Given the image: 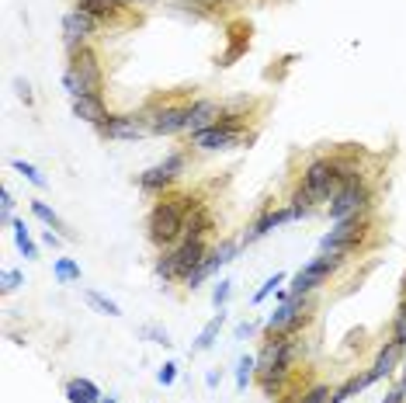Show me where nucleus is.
Returning <instances> with one entry per match:
<instances>
[{
  "instance_id": "8",
  "label": "nucleus",
  "mask_w": 406,
  "mask_h": 403,
  "mask_svg": "<svg viewBox=\"0 0 406 403\" xmlns=\"http://www.w3.org/2000/svg\"><path fill=\"white\" fill-rule=\"evenodd\" d=\"M347 258H337V254H323L320 251V258H313L302 271H295L292 275V285H288V296H313L316 289H323L326 282H330V275H337L340 271V265H344Z\"/></svg>"
},
{
  "instance_id": "21",
  "label": "nucleus",
  "mask_w": 406,
  "mask_h": 403,
  "mask_svg": "<svg viewBox=\"0 0 406 403\" xmlns=\"http://www.w3.org/2000/svg\"><path fill=\"white\" fill-rule=\"evenodd\" d=\"M209 233H212V213L194 202V206L187 209V230H184V237H191V240H205Z\"/></svg>"
},
{
  "instance_id": "42",
  "label": "nucleus",
  "mask_w": 406,
  "mask_h": 403,
  "mask_svg": "<svg viewBox=\"0 0 406 403\" xmlns=\"http://www.w3.org/2000/svg\"><path fill=\"white\" fill-rule=\"evenodd\" d=\"M254 334V323H240L237 327V341H243V337H250Z\"/></svg>"
},
{
  "instance_id": "43",
  "label": "nucleus",
  "mask_w": 406,
  "mask_h": 403,
  "mask_svg": "<svg viewBox=\"0 0 406 403\" xmlns=\"http://www.w3.org/2000/svg\"><path fill=\"white\" fill-rule=\"evenodd\" d=\"M205 386L216 389V386H219V372H209V375H205Z\"/></svg>"
},
{
  "instance_id": "12",
  "label": "nucleus",
  "mask_w": 406,
  "mask_h": 403,
  "mask_svg": "<svg viewBox=\"0 0 406 403\" xmlns=\"http://www.w3.org/2000/svg\"><path fill=\"white\" fill-rule=\"evenodd\" d=\"M184 153L177 150V153H170L163 163H156V167H149V170H142L139 174V188L146 191V195H163L174 181H177V174L184 170Z\"/></svg>"
},
{
  "instance_id": "34",
  "label": "nucleus",
  "mask_w": 406,
  "mask_h": 403,
  "mask_svg": "<svg viewBox=\"0 0 406 403\" xmlns=\"http://www.w3.org/2000/svg\"><path fill=\"white\" fill-rule=\"evenodd\" d=\"M21 285H25V275L15 271V268H8L4 275H0V289H4V292H15V289H21Z\"/></svg>"
},
{
  "instance_id": "30",
  "label": "nucleus",
  "mask_w": 406,
  "mask_h": 403,
  "mask_svg": "<svg viewBox=\"0 0 406 403\" xmlns=\"http://www.w3.org/2000/svg\"><path fill=\"white\" fill-rule=\"evenodd\" d=\"M32 213H35V220H42L49 230H66V226H63V220L56 216V209H49L46 202H32Z\"/></svg>"
},
{
  "instance_id": "16",
  "label": "nucleus",
  "mask_w": 406,
  "mask_h": 403,
  "mask_svg": "<svg viewBox=\"0 0 406 403\" xmlns=\"http://www.w3.org/2000/svg\"><path fill=\"white\" fill-rule=\"evenodd\" d=\"M219 115H223V105H219V101H212V98H198V101L187 105L184 132L194 136V132H201V129H209V125L219 122Z\"/></svg>"
},
{
  "instance_id": "6",
  "label": "nucleus",
  "mask_w": 406,
  "mask_h": 403,
  "mask_svg": "<svg viewBox=\"0 0 406 403\" xmlns=\"http://www.w3.org/2000/svg\"><path fill=\"white\" fill-rule=\"evenodd\" d=\"M243 129H247V115H237V111H226L219 115L216 125L201 129L191 136V146L201 150V153H216V150H230V146H240L243 143Z\"/></svg>"
},
{
  "instance_id": "40",
  "label": "nucleus",
  "mask_w": 406,
  "mask_h": 403,
  "mask_svg": "<svg viewBox=\"0 0 406 403\" xmlns=\"http://www.w3.org/2000/svg\"><path fill=\"white\" fill-rule=\"evenodd\" d=\"M42 240H46L49 247H59V244H63V233H56V230H46V237H42Z\"/></svg>"
},
{
  "instance_id": "46",
  "label": "nucleus",
  "mask_w": 406,
  "mask_h": 403,
  "mask_svg": "<svg viewBox=\"0 0 406 403\" xmlns=\"http://www.w3.org/2000/svg\"><path fill=\"white\" fill-rule=\"evenodd\" d=\"M403 389H406V372H403Z\"/></svg>"
},
{
  "instance_id": "15",
  "label": "nucleus",
  "mask_w": 406,
  "mask_h": 403,
  "mask_svg": "<svg viewBox=\"0 0 406 403\" xmlns=\"http://www.w3.org/2000/svg\"><path fill=\"white\" fill-rule=\"evenodd\" d=\"M101 28V21H94L91 15H84V11H70L66 18H63V35H66V49L73 53V49H80V46H87V39L94 35Z\"/></svg>"
},
{
  "instance_id": "41",
  "label": "nucleus",
  "mask_w": 406,
  "mask_h": 403,
  "mask_svg": "<svg viewBox=\"0 0 406 403\" xmlns=\"http://www.w3.org/2000/svg\"><path fill=\"white\" fill-rule=\"evenodd\" d=\"M18 94H21V101H25V105H32V91H28V84H25V80H18Z\"/></svg>"
},
{
  "instance_id": "28",
  "label": "nucleus",
  "mask_w": 406,
  "mask_h": 403,
  "mask_svg": "<svg viewBox=\"0 0 406 403\" xmlns=\"http://www.w3.org/2000/svg\"><path fill=\"white\" fill-rule=\"evenodd\" d=\"M254 372H257V358L243 355V358L237 361V389H240V393H247V386H250Z\"/></svg>"
},
{
  "instance_id": "3",
  "label": "nucleus",
  "mask_w": 406,
  "mask_h": 403,
  "mask_svg": "<svg viewBox=\"0 0 406 403\" xmlns=\"http://www.w3.org/2000/svg\"><path fill=\"white\" fill-rule=\"evenodd\" d=\"M209 258V244L205 240H191L184 237L177 247L170 251H160V261H156V278L167 285V282H187L201 265Z\"/></svg>"
},
{
  "instance_id": "38",
  "label": "nucleus",
  "mask_w": 406,
  "mask_h": 403,
  "mask_svg": "<svg viewBox=\"0 0 406 403\" xmlns=\"http://www.w3.org/2000/svg\"><path fill=\"white\" fill-rule=\"evenodd\" d=\"M382 403H406V389L399 386V389H392V393H385V400Z\"/></svg>"
},
{
  "instance_id": "27",
  "label": "nucleus",
  "mask_w": 406,
  "mask_h": 403,
  "mask_svg": "<svg viewBox=\"0 0 406 403\" xmlns=\"http://www.w3.org/2000/svg\"><path fill=\"white\" fill-rule=\"evenodd\" d=\"M53 275H56L63 285H70V282H80V265H77L73 258H59V261L53 265Z\"/></svg>"
},
{
  "instance_id": "37",
  "label": "nucleus",
  "mask_w": 406,
  "mask_h": 403,
  "mask_svg": "<svg viewBox=\"0 0 406 403\" xmlns=\"http://www.w3.org/2000/svg\"><path fill=\"white\" fill-rule=\"evenodd\" d=\"M142 337H153L156 344H174V341H170V334H167V330H160V327H142Z\"/></svg>"
},
{
  "instance_id": "9",
  "label": "nucleus",
  "mask_w": 406,
  "mask_h": 403,
  "mask_svg": "<svg viewBox=\"0 0 406 403\" xmlns=\"http://www.w3.org/2000/svg\"><path fill=\"white\" fill-rule=\"evenodd\" d=\"M309 320H313V296H288L285 303L275 306L264 330L268 334H299Z\"/></svg>"
},
{
  "instance_id": "19",
  "label": "nucleus",
  "mask_w": 406,
  "mask_h": 403,
  "mask_svg": "<svg viewBox=\"0 0 406 403\" xmlns=\"http://www.w3.org/2000/svg\"><path fill=\"white\" fill-rule=\"evenodd\" d=\"M77 11H84V15H91L94 21H115L122 11H125V4H122V0H77V4H73Z\"/></svg>"
},
{
  "instance_id": "39",
  "label": "nucleus",
  "mask_w": 406,
  "mask_h": 403,
  "mask_svg": "<svg viewBox=\"0 0 406 403\" xmlns=\"http://www.w3.org/2000/svg\"><path fill=\"white\" fill-rule=\"evenodd\" d=\"M181 4H191V8H201V11H212V8H219L216 0H181Z\"/></svg>"
},
{
  "instance_id": "5",
  "label": "nucleus",
  "mask_w": 406,
  "mask_h": 403,
  "mask_svg": "<svg viewBox=\"0 0 406 403\" xmlns=\"http://www.w3.org/2000/svg\"><path fill=\"white\" fill-rule=\"evenodd\" d=\"M101 84H104V70H101V60L91 46H80L70 53V63L63 70V87L70 98H84V94H101Z\"/></svg>"
},
{
  "instance_id": "2",
  "label": "nucleus",
  "mask_w": 406,
  "mask_h": 403,
  "mask_svg": "<svg viewBox=\"0 0 406 403\" xmlns=\"http://www.w3.org/2000/svg\"><path fill=\"white\" fill-rule=\"evenodd\" d=\"M194 202L187 195L181 198H160L156 206L149 209V220H146V237L153 247L160 251H170L184 240V230H187V209Z\"/></svg>"
},
{
  "instance_id": "47",
  "label": "nucleus",
  "mask_w": 406,
  "mask_h": 403,
  "mask_svg": "<svg viewBox=\"0 0 406 403\" xmlns=\"http://www.w3.org/2000/svg\"><path fill=\"white\" fill-rule=\"evenodd\" d=\"M216 4H230V0H216Z\"/></svg>"
},
{
  "instance_id": "25",
  "label": "nucleus",
  "mask_w": 406,
  "mask_h": 403,
  "mask_svg": "<svg viewBox=\"0 0 406 403\" xmlns=\"http://www.w3.org/2000/svg\"><path fill=\"white\" fill-rule=\"evenodd\" d=\"M11 230H15V244H18V251H21L28 261H35V258H39V247H35L32 230L25 226V220H15V223H11Z\"/></svg>"
},
{
  "instance_id": "31",
  "label": "nucleus",
  "mask_w": 406,
  "mask_h": 403,
  "mask_svg": "<svg viewBox=\"0 0 406 403\" xmlns=\"http://www.w3.org/2000/svg\"><path fill=\"white\" fill-rule=\"evenodd\" d=\"M330 386H323V382H316V386H309V389H302L299 393V403H330Z\"/></svg>"
},
{
  "instance_id": "11",
  "label": "nucleus",
  "mask_w": 406,
  "mask_h": 403,
  "mask_svg": "<svg viewBox=\"0 0 406 403\" xmlns=\"http://www.w3.org/2000/svg\"><path fill=\"white\" fill-rule=\"evenodd\" d=\"M146 122H149V132L153 136H177L184 132V118H187V105H174V101H160L153 108L142 111Z\"/></svg>"
},
{
  "instance_id": "44",
  "label": "nucleus",
  "mask_w": 406,
  "mask_h": 403,
  "mask_svg": "<svg viewBox=\"0 0 406 403\" xmlns=\"http://www.w3.org/2000/svg\"><path fill=\"white\" fill-rule=\"evenodd\" d=\"M125 8H132V4H153V0H122Z\"/></svg>"
},
{
  "instance_id": "45",
  "label": "nucleus",
  "mask_w": 406,
  "mask_h": 403,
  "mask_svg": "<svg viewBox=\"0 0 406 403\" xmlns=\"http://www.w3.org/2000/svg\"><path fill=\"white\" fill-rule=\"evenodd\" d=\"M101 403H118V400H115V396H104V400H101Z\"/></svg>"
},
{
  "instance_id": "29",
  "label": "nucleus",
  "mask_w": 406,
  "mask_h": 403,
  "mask_svg": "<svg viewBox=\"0 0 406 403\" xmlns=\"http://www.w3.org/2000/svg\"><path fill=\"white\" fill-rule=\"evenodd\" d=\"M11 167H15V170H18L21 177H28V181H32L35 188H49V181L42 177V170H39L35 163H28V160H11Z\"/></svg>"
},
{
  "instance_id": "18",
  "label": "nucleus",
  "mask_w": 406,
  "mask_h": 403,
  "mask_svg": "<svg viewBox=\"0 0 406 403\" xmlns=\"http://www.w3.org/2000/svg\"><path fill=\"white\" fill-rule=\"evenodd\" d=\"M73 115L91 122V125H101L108 122V108H104V94H84V98H73Z\"/></svg>"
},
{
  "instance_id": "20",
  "label": "nucleus",
  "mask_w": 406,
  "mask_h": 403,
  "mask_svg": "<svg viewBox=\"0 0 406 403\" xmlns=\"http://www.w3.org/2000/svg\"><path fill=\"white\" fill-rule=\"evenodd\" d=\"M399 355H403V344L392 337V341H385L382 344V351H378V358H375V365L368 368V375H371V382L375 379H385L392 368H396V361H399Z\"/></svg>"
},
{
  "instance_id": "7",
  "label": "nucleus",
  "mask_w": 406,
  "mask_h": 403,
  "mask_svg": "<svg viewBox=\"0 0 406 403\" xmlns=\"http://www.w3.org/2000/svg\"><path fill=\"white\" fill-rule=\"evenodd\" d=\"M368 230H371L368 216H347V220L333 223V230L320 240V251L323 254H337V258H351L365 244Z\"/></svg>"
},
{
  "instance_id": "17",
  "label": "nucleus",
  "mask_w": 406,
  "mask_h": 403,
  "mask_svg": "<svg viewBox=\"0 0 406 403\" xmlns=\"http://www.w3.org/2000/svg\"><path fill=\"white\" fill-rule=\"evenodd\" d=\"M282 223H295V220H292V209H288V206H282V209H268V213H264L261 220H254V223H250V230L243 233V240H240V244H254V240L268 237L271 230H278Z\"/></svg>"
},
{
  "instance_id": "26",
  "label": "nucleus",
  "mask_w": 406,
  "mask_h": 403,
  "mask_svg": "<svg viewBox=\"0 0 406 403\" xmlns=\"http://www.w3.org/2000/svg\"><path fill=\"white\" fill-rule=\"evenodd\" d=\"M84 299H87L98 313H104V316H122L118 303H115V299H108V296H101L98 289H87V292H84Z\"/></svg>"
},
{
  "instance_id": "36",
  "label": "nucleus",
  "mask_w": 406,
  "mask_h": 403,
  "mask_svg": "<svg viewBox=\"0 0 406 403\" xmlns=\"http://www.w3.org/2000/svg\"><path fill=\"white\" fill-rule=\"evenodd\" d=\"M174 379H177V365H174V361H163V368L156 372V382H160V386H170Z\"/></svg>"
},
{
  "instance_id": "32",
  "label": "nucleus",
  "mask_w": 406,
  "mask_h": 403,
  "mask_svg": "<svg viewBox=\"0 0 406 403\" xmlns=\"http://www.w3.org/2000/svg\"><path fill=\"white\" fill-rule=\"evenodd\" d=\"M282 285H285V271H275V275H271V278H268V282H264V285L257 289V296H254V303H264V299H268L271 292H278Z\"/></svg>"
},
{
  "instance_id": "23",
  "label": "nucleus",
  "mask_w": 406,
  "mask_h": 403,
  "mask_svg": "<svg viewBox=\"0 0 406 403\" xmlns=\"http://www.w3.org/2000/svg\"><path fill=\"white\" fill-rule=\"evenodd\" d=\"M226 327V310H219L205 327H201V334H198V341L191 344V351H209L212 344H216V337H219V330Z\"/></svg>"
},
{
  "instance_id": "1",
  "label": "nucleus",
  "mask_w": 406,
  "mask_h": 403,
  "mask_svg": "<svg viewBox=\"0 0 406 403\" xmlns=\"http://www.w3.org/2000/svg\"><path fill=\"white\" fill-rule=\"evenodd\" d=\"M299 358H302L299 334H271V341L264 344V351L257 358V379H261L264 393H278L282 382L299 365Z\"/></svg>"
},
{
  "instance_id": "14",
  "label": "nucleus",
  "mask_w": 406,
  "mask_h": 403,
  "mask_svg": "<svg viewBox=\"0 0 406 403\" xmlns=\"http://www.w3.org/2000/svg\"><path fill=\"white\" fill-rule=\"evenodd\" d=\"M237 254H240V244H237V240H223L219 247H212V251H209L205 265H201V268H198V271L184 282V285H187V289H198V282H205L209 275H216V271H219L223 265H230Z\"/></svg>"
},
{
  "instance_id": "24",
  "label": "nucleus",
  "mask_w": 406,
  "mask_h": 403,
  "mask_svg": "<svg viewBox=\"0 0 406 403\" xmlns=\"http://www.w3.org/2000/svg\"><path fill=\"white\" fill-rule=\"evenodd\" d=\"M365 386H371V375H368V372H361V375H351L344 386H337V389L330 393V403H344V400H351L354 393H361Z\"/></svg>"
},
{
  "instance_id": "35",
  "label": "nucleus",
  "mask_w": 406,
  "mask_h": 403,
  "mask_svg": "<svg viewBox=\"0 0 406 403\" xmlns=\"http://www.w3.org/2000/svg\"><path fill=\"white\" fill-rule=\"evenodd\" d=\"M230 292H233V282H230V278H223V282L216 285V292H212V303L223 310V306L230 303Z\"/></svg>"
},
{
  "instance_id": "4",
  "label": "nucleus",
  "mask_w": 406,
  "mask_h": 403,
  "mask_svg": "<svg viewBox=\"0 0 406 403\" xmlns=\"http://www.w3.org/2000/svg\"><path fill=\"white\" fill-rule=\"evenodd\" d=\"M295 191H302L313 206H330L333 195L340 191V156H316L302 167V177L295 184Z\"/></svg>"
},
{
  "instance_id": "13",
  "label": "nucleus",
  "mask_w": 406,
  "mask_h": 403,
  "mask_svg": "<svg viewBox=\"0 0 406 403\" xmlns=\"http://www.w3.org/2000/svg\"><path fill=\"white\" fill-rule=\"evenodd\" d=\"M98 132H101V139L129 143V139L149 136V122H146V115H108V122H101Z\"/></svg>"
},
{
  "instance_id": "22",
  "label": "nucleus",
  "mask_w": 406,
  "mask_h": 403,
  "mask_svg": "<svg viewBox=\"0 0 406 403\" xmlns=\"http://www.w3.org/2000/svg\"><path fill=\"white\" fill-rule=\"evenodd\" d=\"M66 400H70V403H101L104 393H101L91 379L80 375V379H70V382H66Z\"/></svg>"
},
{
  "instance_id": "10",
  "label": "nucleus",
  "mask_w": 406,
  "mask_h": 403,
  "mask_svg": "<svg viewBox=\"0 0 406 403\" xmlns=\"http://www.w3.org/2000/svg\"><path fill=\"white\" fill-rule=\"evenodd\" d=\"M368 206H371V188H368V181L361 177V181L344 184V188L333 195V202L326 206V213H330L333 223H340V220H347V216H365Z\"/></svg>"
},
{
  "instance_id": "33",
  "label": "nucleus",
  "mask_w": 406,
  "mask_h": 403,
  "mask_svg": "<svg viewBox=\"0 0 406 403\" xmlns=\"http://www.w3.org/2000/svg\"><path fill=\"white\" fill-rule=\"evenodd\" d=\"M392 337L406 348V299L399 303V313H396V320H392Z\"/></svg>"
}]
</instances>
